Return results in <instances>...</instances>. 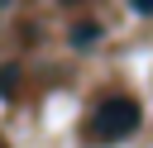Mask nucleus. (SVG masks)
<instances>
[{"label":"nucleus","mask_w":153,"mask_h":148,"mask_svg":"<svg viewBox=\"0 0 153 148\" xmlns=\"http://www.w3.org/2000/svg\"><path fill=\"white\" fill-rule=\"evenodd\" d=\"M91 138L96 143H115V138H129L139 124H143V110L134 95H105L96 110H91Z\"/></svg>","instance_id":"obj_1"},{"label":"nucleus","mask_w":153,"mask_h":148,"mask_svg":"<svg viewBox=\"0 0 153 148\" xmlns=\"http://www.w3.org/2000/svg\"><path fill=\"white\" fill-rule=\"evenodd\" d=\"M129 5H134L139 14H153V0H129Z\"/></svg>","instance_id":"obj_2"}]
</instances>
